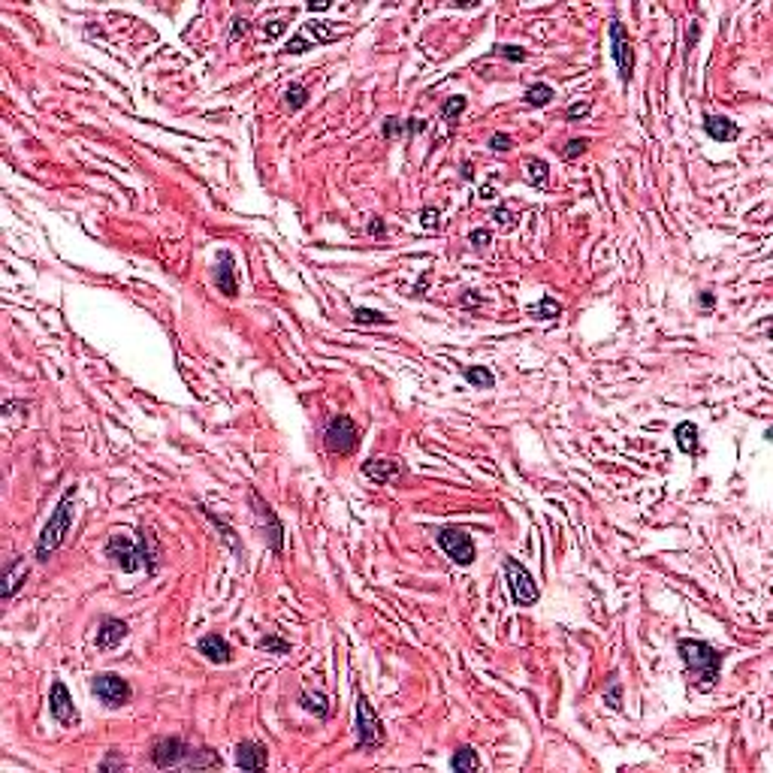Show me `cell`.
Returning a JSON list of instances; mask_svg holds the SVG:
<instances>
[{
  "label": "cell",
  "mask_w": 773,
  "mask_h": 773,
  "mask_svg": "<svg viewBox=\"0 0 773 773\" xmlns=\"http://www.w3.org/2000/svg\"><path fill=\"white\" fill-rule=\"evenodd\" d=\"M680 650V658L686 662V670L692 683L698 689H713L716 680H719V668H722V655L716 646H710L707 640H692V638H683L677 643Z\"/></svg>",
  "instance_id": "cell-1"
},
{
  "label": "cell",
  "mask_w": 773,
  "mask_h": 773,
  "mask_svg": "<svg viewBox=\"0 0 773 773\" xmlns=\"http://www.w3.org/2000/svg\"><path fill=\"white\" fill-rule=\"evenodd\" d=\"M73 508H76V487H70L64 492V499L58 502L55 514L48 517V523L40 531V541H36V559H40V562H46L48 556H52L61 544H64L67 531L73 526Z\"/></svg>",
  "instance_id": "cell-2"
},
{
  "label": "cell",
  "mask_w": 773,
  "mask_h": 773,
  "mask_svg": "<svg viewBox=\"0 0 773 773\" xmlns=\"http://www.w3.org/2000/svg\"><path fill=\"white\" fill-rule=\"evenodd\" d=\"M384 746V725L365 695H357V749L375 752Z\"/></svg>",
  "instance_id": "cell-3"
},
{
  "label": "cell",
  "mask_w": 773,
  "mask_h": 773,
  "mask_svg": "<svg viewBox=\"0 0 773 773\" xmlns=\"http://www.w3.org/2000/svg\"><path fill=\"white\" fill-rule=\"evenodd\" d=\"M323 445L329 453H338V456H351L360 445V429L357 423L351 420L348 414H336L329 417V423L323 429Z\"/></svg>",
  "instance_id": "cell-4"
},
{
  "label": "cell",
  "mask_w": 773,
  "mask_h": 773,
  "mask_svg": "<svg viewBox=\"0 0 773 773\" xmlns=\"http://www.w3.org/2000/svg\"><path fill=\"white\" fill-rule=\"evenodd\" d=\"M345 33L338 28L336 21H306L299 28V33L296 36H290V43H287V48L284 52L287 55H302V52H308V48H314L318 43H329V40H338V36Z\"/></svg>",
  "instance_id": "cell-5"
},
{
  "label": "cell",
  "mask_w": 773,
  "mask_h": 773,
  "mask_svg": "<svg viewBox=\"0 0 773 773\" xmlns=\"http://www.w3.org/2000/svg\"><path fill=\"white\" fill-rule=\"evenodd\" d=\"M502 568H504V580H508V589H511L514 604H519V607H531V604L541 598L535 577H531L526 568L514 559V556H508Z\"/></svg>",
  "instance_id": "cell-6"
},
{
  "label": "cell",
  "mask_w": 773,
  "mask_h": 773,
  "mask_svg": "<svg viewBox=\"0 0 773 773\" xmlns=\"http://www.w3.org/2000/svg\"><path fill=\"white\" fill-rule=\"evenodd\" d=\"M611 55H613V64L619 70V79L623 82H631L635 76V48H631V40H628V31L623 28V21H611Z\"/></svg>",
  "instance_id": "cell-7"
},
{
  "label": "cell",
  "mask_w": 773,
  "mask_h": 773,
  "mask_svg": "<svg viewBox=\"0 0 773 773\" xmlns=\"http://www.w3.org/2000/svg\"><path fill=\"white\" fill-rule=\"evenodd\" d=\"M438 544H441V550H445L450 559L456 565H472L474 562V541L472 535H468L465 529L460 526H447V529H441L438 531Z\"/></svg>",
  "instance_id": "cell-8"
},
{
  "label": "cell",
  "mask_w": 773,
  "mask_h": 773,
  "mask_svg": "<svg viewBox=\"0 0 773 773\" xmlns=\"http://www.w3.org/2000/svg\"><path fill=\"white\" fill-rule=\"evenodd\" d=\"M91 689H94V695L106 707H124V704L130 701V695H133L130 683L124 680V677H118V674H97L94 683H91Z\"/></svg>",
  "instance_id": "cell-9"
},
{
  "label": "cell",
  "mask_w": 773,
  "mask_h": 773,
  "mask_svg": "<svg viewBox=\"0 0 773 773\" xmlns=\"http://www.w3.org/2000/svg\"><path fill=\"white\" fill-rule=\"evenodd\" d=\"M248 499H251V504H254V514H257V519H260L263 529H266V538H269V547H272L275 553H281V550H284V526H281V519L275 517L272 504L266 502L257 489H251V492H248Z\"/></svg>",
  "instance_id": "cell-10"
},
{
  "label": "cell",
  "mask_w": 773,
  "mask_h": 773,
  "mask_svg": "<svg viewBox=\"0 0 773 773\" xmlns=\"http://www.w3.org/2000/svg\"><path fill=\"white\" fill-rule=\"evenodd\" d=\"M48 713H52V719L58 722V725H64V728H76V725H79V710H76L73 695H70V689L61 680H55L52 683V692H48Z\"/></svg>",
  "instance_id": "cell-11"
},
{
  "label": "cell",
  "mask_w": 773,
  "mask_h": 773,
  "mask_svg": "<svg viewBox=\"0 0 773 773\" xmlns=\"http://www.w3.org/2000/svg\"><path fill=\"white\" fill-rule=\"evenodd\" d=\"M191 755V746H187L182 737H160L151 746V764L167 770V767H182L185 758Z\"/></svg>",
  "instance_id": "cell-12"
},
{
  "label": "cell",
  "mask_w": 773,
  "mask_h": 773,
  "mask_svg": "<svg viewBox=\"0 0 773 773\" xmlns=\"http://www.w3.org/2000/svg\"><path fill=\"white\" fill-rule=\"evenodd\" d=\"M106 556L112 559V565H118L124 574H133L139 565H142V550L136 547L130 538L124 535H112L106 541Z\"/></svg>",
  "instance_id": "cell-13"
},
{
  "label": "cell",
  "mask_w": 773,
  "mask_h": 773,
  "mask_svg": "<svg viewBox=\"0 0 773 773\" xmlns=\"http://www.w3.org/2000/svg\"><path fill=\"white\" fill-rule=\"evenodd\" d=\"M197 650L209 658V662L214 665H230L233 662V646L227 643L218 631H212V635H202L199 643H197Z\"/></svg>",
  "instance_id": "cell-14"
},
{
  "label": "cell",
  "mask_w": 773,
  "mask_h": 773,
  "mask_svg": "<svg viewBox=\"0 0 773 773\" xmlns=\"http://www.w3.org/2000/svg\"><path fill=\"white\" fill-rule=\"evenodd\" d=\"M214 284H218V290H221L227 299H236L239 284H236V275H233V254H230V251H221V254H218V266H214Z\"/></svg>",
  "instance_id": "cell-15"
},
{
  "label": "cell",
  "mask_w": 773,
  "mask_h": 773,
  "mask_svg": "<svg viewBox=\"0 0 773 773\" xmlns=\"http://www.w3.org/2000/svg\"><path fill=\"white\" fill-rule=\"evenodd\" d=\"M402 462L399 460H369L363 462V474L375 480V484H393L396 477H402Z\"/></svg>",
  "instance_id": "cell-16"
},
{
  "label": "cell",
  "mask_w": 773,
  "mask_h": 773,
  "mask_svg": "<svg viewBox=\"0 0 773 773\" xmlns=\"http://www.w3.org/2000/svg\"><path fill=\"white\" fill-rule=\"evenodd\" d=\"M128 623L124 619H115V616H106L103 623L97 628V646L100 650H115V646L128 638Z\"/></svg>",
  "instance_id": "cell-17"
},
{
  "label": "cell",
  "mask_w": 773,
  "mask_h": 773,
  "mask_svg": "<svg viewBox=\"0 0 773 773\" xmlns=\"http://www.w3.org/2000/svg\"><path fill=\"white\" fill-rule=\"evenodd\" d=\"M236 764L242 770H263L266 767V749L254 740H242L236 746Z\"/></svg>",
  "instance_id": "cell-18"
},
{
  "label": "cell",
  "mask_w": 773,
  "mask_h": 773,
  "mask_svg": "<svg viewBox=\"0 0 773 773\" xmlns=\"http://www.w3.org/2000/svg\"><path fill=\"white\" fill-rule=\"evenodd\" d=\"M704 130H707L710 139H716V142H734V139L740 136V128L725 115H707L704 118Z\"/></svg>",
  "instance_id": "cell-19"
},
{
  "label": "cell",
  "mask_w": 773,
  "mask_h": 773,
  "mask_svg": "<svg viewBox=\"0 0 773 773\" xmlns=\"http://www.w3.org/2000/svg\"><path fill=\"white\" fill-rule=\"evenodd\" d=\"M139 550H142V562L148 568V574L157 571V556H160V547H157V538L151 529H139Z\"/></svg>",
  "instance_id": "cell-20"
},
{
  "label": "cell",
  "mask_w": 773,
  "mask_h": 773,
  "mask_svg": "<svg viewBox=\"0 0 773 773\" xmlns=\"http://www.w3.org/2000/svg\"><path fill=\"white\" fill-rule=\"evenodd\" d=\"M24 574H28V562L24 559H12L4 571V598H12L16 589L24 583Z\"/></svg>",
  "instance_id": "cell-21"
},
{
  "label": "cell",
  "mask_w": 773,
  "mask_h": 773,
  "mask_svg": "<svg viewBox=\"0 0 773 773\" xmlns=\"http://www.w3.org/2000/svg\"><path fill=\"white\" fill-rule=\"evenodd\" d=\"M674 438H677V447H680L683 453H698V441H701V435H698V426H695L692 420L680 423V426L674 429Z\"/></svg>",
  "instance_id": "cell-22"
},
{
  "label": "cell",
  "mask_w": 773,
  "mask_h": 773,
  "mask_svg": "<svg viewBox=\"0 0 773 773\" xmlns=\"http://www.w3.org/2000/svg\"><path fill=\"white\" fill-rule=\"evenodd\" d=\"M221 755L212 749H191V755L185 758V770H206V767H221Z\"/></svg>",
  "instance_id": "cell-23"
},
{
  "label": "cell",
  "mask_w": 773,
  "mask_h": 773,
  "mask_svg": "<svg viewBox=\"0 0 773 773\" xmlns=\"http://www.w3.org/2000/svg\"><path fill=\"white\" fill-rule=\"evenodd\" d=\"M526 182L531 187H547L550 185V167H547V160L529 157L526 160Z\"/></svg>",
  "instance_id": "cell-24"
},
{
  "label": "cell",
  "mask_w": 773,
  "mask_h": 773,
  "mask_svg": "<svg viewBox=\"0 0 773 773\" xmlns=\"http://www.w3.org/2000/svg\"><path fill=\"white\" fill-rule=\"evenodd\" d=\"M529 314L535 321H556L562 314V302H556L553 296H541L535 306H529Z\"/></svg>",
  "instance_id": "cell-25"
},
{
  "label": "cell",
  "mask_w": 773,
  "mask_h": 773,
  "mask_svg": "<svg viewBox=\"0 0 773 773\" xmlns=\"http://www.w3.org/2000/svg\"><path fill=\"white\" fill-rule=\"evenodd\" d=\"M450 767H453L456 773L477 770V767H480V758H477V752L472 749V746H460V749L453 752V758H450Z\"/></svg>",
  "instance_id": "cell-26"
},
{
  "label": "cell",
  "mask_w": 773,
  "mask_h": 773,
  "mask_svg": "<svg viewBox=\"0 0 773 773\" xmlns=\"http://www.w3.org/2000/svg\"><path fill=\"white\" fill-rule=\"evenodd\" d=\"M553 97H556V91H553V88H550L547 82H538V85H531L529 91H526L523 103H526V106H535V109H541V106H547Z\"/></svg>",
  "instance_id": "cell-27"
},
{
  "label": "cell",
  "mask_w": 773,
  "mask_h": 773,
  "mask_svg": "<svg viewBox=\"0 0 773 773\" xmlns=\"http://www.w3.org/2000/svg\"><path fill=\"white\" fill-rule=\"evenodd\" d=\"M465 381L472 384V387L489 390V387H496V375H492L487 365H468V369H465Z\"/></svg>",
  "instance_id": "cell-28"
},
{
  "label": "cell",
  "mask_w": 773,
  "mask_h": 773,
  "mask_svg": "<svg viewBox=\"0 0 773 773\" xmlns=\"http://www.w3.org/2000/svg\"><path fill=\"white\" fill-rule=\"evenodd\" d=\"M306 103H308V88L299 85V82L287 85V91H284V106H287L290 112H296V109H302Z\"/></svg>",
  "instance_id": "cell-29"
},
{
  "label": "cell",
  "mask_w": 773,
  "mask_h": 773,
  "mask_svg": "<svg viewBox=\"0 0 773 773\" xmlns=\"http://www.w3.org/2000/svg\"><path fill=\"white\" fill-rule=\"evenodd\" d=\"M465 106H468V100L465 97H450L445 106H441V118H445L447 124H456V118L462 115L465 112Z\"/></svg>",
  "instance_id": "cell-30"
},
{
  "label": "cell",
  "mask_w": 773,
  "mask_h": 773,
  "mask_svg": "<svg viewBox=\"0 0 773 773\" xmlns=\"http://www.w3.org/2000/svg\"><path fill=\"white\" fill-rule=\"evenodd\" d=\"M257 646H260L263 653H272V655H284V653H290V643H287L284 638H278V635H266V638H260Z\"/></svg>",
  "instance_id": "cell-31"
},
{
  "label": "cell",
  "mask_w": 773,
  "mask_h": 773,
  "mask_svg": "<svg viewBox=\"0 0 773 773\" xmlns=\"http://www.w3.org/2000/svg\"><path fill=\"white\" fill-rule=\"evenodd\" d=\"M299 704L306 707V710H311V713H318L321 719L329 713V704L323 701V695H311V692H302L299 695Z\"/></svg>",
  "instance_id": "cell-32"
},
{
  "label": "cell",
  "mask_w": 773,
  "mask_h": 773,
  "mask_svg": "<svg viewBox=\"0 0 773 773\" xmlns=\"http://www.w3.org/2000/svg\"><path fill=\"white\" fill-rule=\"evenodd\" d=\"M353 321H357V323H375V326H384V323H390L387 314L375 311V308H357V311H353Z\"/></svg>",
  "instance_id": "cell-33"
},
{
  "label": "cell",
  "mask_w": 773,
  "mask_h": 773,
  "mask_svg": "<svg viewBox=\"0 0 773 773\" xmlns=\"http://www.w3.org/2000/svg\"><path fill=\"white\" fill-rule=\"evenodd\" d=\"M586 148H589V139L580 136V139H571V142L562 148V155H565L568 160H574V157H580V155H586Z\"/></svg>",
  "instance_id": "cell-34"
},
{
  "label": "cell",
  "mask_w": 773,
  "mask_h": 773,
  "mask_svg": "<svg viewBox=\"0 0 773 773\" xmlns=\"http://www.w3.org/2000/svg\"><path fill=\"white\" fill-rule=\"evenodd\" d=\"M604 701L611 704L613 710H623V686H619V680H616V677L611 680V686H607V695H604Z\"/></svg>",
  "instance_id": "cell-35"
},
{
  "label": "cell",
  "mask_w": 773,
  "mask_h": 773,
  "mask_svg": "<svg viewBox=\"0 0 773 773\" xmlns=\"http://www.w3.org/2000/svg\"><path fill=\"white\" fill-rule=\"evenodd\" d=\"M489 148L496 151V155H504V151L514 148V139H511L508 133H492V136H489Z\"/></svg>",
  "instance_id": "cell-36"
},
{
  "label": "cell",
  "mask_w": 773,
  "mask_h": 773,
  "mask_svg": "<svg viewBox=\"0 0 773 773\" xmlns=\"http://www.w3.org/2000/svg\"><path fill=\"white\" fill-rule=\"evenodd\" d=\"M405 130H408V124L399 121V118H387V121H384V136H387V139H396V136H402Z\"/></svg>",
  "instance_id": "cell-37"
},
{
  "label": "cell",
  "mask_w": 773,
  "mask_h": 773,
  "mask_svg": "<svg viewBox=\"0 0 773 773\" xmlns=\"http://www.w3.org/2000/svg\"><path fill=\"white\" fill-rule=\"evenodd\" d=\"M589 109H592L589 103H571V106H568V109H565V118H568V121H577V118H586V115H589Z\"/></svg>",
  "instance_id": "cell-38"
},
{
  "label": "cell",
  "mask_w": 773,
  "mask_h": 773,
  "mask_svg": "<svg viewBox=\"0 0 773 773\" xmlns=\"http://www.w3.org/2000/svg\"><path fill=\"white\" fill-rule=\"evenodd\" d=\"M496 55L511 58V61H526V58H529L523 48H517V46H496Z\"/></svg>",
  "instance_id": "cell-39"
},
{
  "label": "cell",
  "mask_w": 773,
  "mask_h": 773,
  "mask_svg": "<svg viewBox=\"0 0 773 773\" xmlns=\"http://www.w3.org/2000/svg\"><path fill=\"white\" fill-rule=\"evenodd\" d=\"M420 224L426 230H438V209H423L420 212Z\"/></svg>",
  "instance_id": "cell-40"
},
{
  "label": "cell",
  "mask_w": 773,
  "mask_h": 773,
  "mask_svg": "<svg viewBox=\"0 0 773 773\" xmlns=\"http://www.w3.org/2000/svg\"><path fill=\"white\" fill-rule=\"evenodd\" d=\"M489 239H492V236H489V230H472V245H474L477 251H480V248H487V245H489Z\"/></svg>",
  "instance_id": "cell-41"
},
{
  "label": "cell",
  "mask_w": 773,
  "mask_h": 773,
  "mask_svg": "<svg viewBox=\"0 0 773 773\" xmlns=\"http://www.w3.org/2000/svg\"><path fill=\"white\" fill-rule=\"evenodd\" d=\"M492 218H496V224H502V227H514L517 224V218H514L508 209H496V212H492Z\"/></svg>",
  "instance_id": "cell-42"
},
{
  "label": "cell",
  "mask_w": 773,
  "mask_h": 773,
  "mask_svg": "<svg viewBox=\"0 0 773 773\" xmlns=\"http://www.w3.org/2000/svg\"><path fill=\"white\" fill-rule=\"evenodd\" d=\"M248 33V21L245 19H236L233 21V31H230V40H239V36H245Z\"/></svg>",
  "instance_id": "cell-43"
},
{
  "label": "cell",
  "mask_w": 773,
  "mask_h": 773,
  "mask_svg": "<svg viewBox=\"0 0 773 773\" xmlns=\"http://www.w3.org/2000/svg\"><path fill=\"white\" fill-rule=\"evenodd\" d=\"M112 767H118V770H121V767H124V758H118V755H109L106 762L100 764V770H112Z\"/></svg>",
  "instance_id": "cell-44"
},
{
  "label": "cell",
  "mask_w": 773,
  "mask_h": 773,
  "mask_svg": "<svg viewBox=\"0 0 773 773\" xmlns=\"http://www.w3.org/2000/svg\"><path fill=\"white\" fill-rule=\"evenodd\" d=\"M281 31H284V24H281V21H272V28H263V33L269 36V40H272V36H278Z\"/></svg>",
  "instance_id": "cell-45"
},
{
  "label": "cell",
  "mask_w": 773,
  "mask_h": 773,
  "mask_svg": "<svg viewBox=\"0 0 773 773\" xmlns=\"http://www.w3.org/2000/svg\"><path fill=\"white\" fill-rule=\"evenodd\" d=\"M369 233H372V236H381V233H384V221H378V218H375V221L369 224Z\"/></svg>",
  "instance_id": "cell-46"
},
{
  "label": "cell",
  "mask_w": 773,
  "mask_h": 773,
  "mask_svg": "<svg viewBox=\"0 0 773 773\" xmlns=\"http://www.w3.org/2000/svg\"><path fill=\"white\" fill-rule=\"evenodd\" d=\"M701 302H704V308H713V296H710V294H704Z\"/></svg>",
  "instance_id": "cell-47"
}]
</instances>
